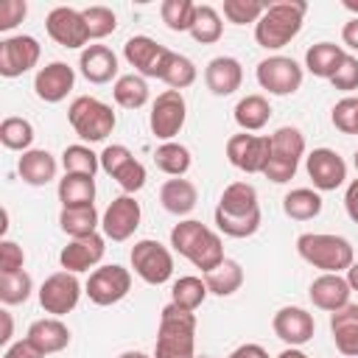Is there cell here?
Masks as SVG:
<instances>
[{"label":"cell","mask_w":358,"mask_h":358,"mask_svg":"<svg viewBox=\"0 0 358 358\" xmlns=\"http://www.w3.org/2000/svg\"><path fill=\"white\" fill-rule=\"evenodd\" d=\"M3 358H45L28 338H22V341H14L6 352H3Z\"/></svg>","instance_id":"cell-52"},{"label":"cell","mask_w":358,"mask_h":358,"mask_svg":"<svg viewBox=\"0 0 358 358\" xmlns=\"http://www.w3.org/2000/svg\"><path fill=\"white\" fill-rule=\"evenodd\" d=\"M84 14V22H87V31H90V39H103L109 36L115 28H117V17L112 8L106 6H90L81 11Z\"/></svg>","instance_id":"cell-45"},{"label":"cell","mask_w":358,"mask_h":358,"mask_svg":"<svg viewBox=\"0 0 358 358\" xmlns=\"http://www.w3.org/2000/svg\"><path fill=\"white\" fill-rule=\"evenodd\" d=\"M78 67L90 84H106L117 76V56L106 45H87L81 50Z\"/></svg>","instance_id":"cell-24"},{"label":"cell","mask_w":358,"mask_h":358,"mask_svg":"<svg viewBox=\"0 0 358 358\" xmlns=\"http://www.w3.org/2000/svg\"><path fill=\"white\" fill-rule=\"evenodd\" d=\"M28 14L25 0H3L0 3V31H11L17 22H22Z\"/></svg>","instance_id":"cell-51"},{"label":"cell","mask_w":358,"mask_h":358,"mask_svg":"<svg viewBox=\"0 0 358 358\" xmlns=\"http://www.w3.org/2000/svg\"><path fill=\"white\" fill-rule=\"evenodd\" d=\"M352 165H355V171H358V151H355V157H352Z\"/></svg>","instance_id":"cell-61"},{"label":"cell","mask_w":358,"mask_h":358,"mask_svg":"<svg viewBox=\"0 0 358 358\" xmlns=\"http://www.w3.org/2000/svg\"><path fill=\"white\" fill-rule=\"evenodd\" d=\"M98 157H101V168L123 187L126 196L129 193H137L145 185V168H143V162L134 159V154L126 145H120V143L106 145Z\"/></svg>","instance_id":"cell-10"},{"label":"cell","mask_w":358,"mask_h":358,"mask_svg":"<svg viewBox=\"0 0 358 358\" xmlns=\"http://www.w3.org/2000/svg\"><path fill=\"white\" fill-rule=\"evenodd\" d=\"M330 120H333V126H336L341 134H358V98H352V95L341 98V101L333 106Z\"/></svg>","instance_id":"cell-48"},{"label":"cell","mask_w":358,"mask_h":358,"mask_svg":"<svg viewBox=\"0 0 358 358\" xmlns=\"http://www.w3.org/2000/svg\"><path fill=\"white\" fill-rule=\"evenodd\" d=\"M227 358H268V352H266L260 344H241V347H235Z\"/></svg>","instance_id":"cell-54"},{"label":"cell","mask_w":358,"mask_h":358,"mask_svg":"<svg viewBox=\"0 0 358 358\" xmlns=\"http://www.w3.org/2000/svg\"><path fill=\"white\" fill-rule=\"evenodd\" d=\"M296 252L305 263H310L313 268H322L324 274L347 271L355 263L352 243L330 232H302L296 238Z\"/></svg>","instance_id":"cell-4"},{"label":"cell","mask_w":358,"mask_h":358,"mask_svg":"<svg viewBox=\"0 0 358 358\" xmlns=\"http://www.w3.org/2000/svg\"><path fill=\"white\" fill-rule=\"evenodd\" d=\"M215 213H224V215H255V213H260L257 190L249 182H232V185H227L224 193H221V201H218Z\"/></svg>","instance_id":"cell-28"},{"label":"cell","mask_w":358,"mask_h":358,"mask_svg":"<svg viewBox=\"0 0 358 358\" xmlns=\"http://www.w3.org/2000/svg\"><path fill=\"white\" fill-rule=\"evenodd\" d=\"M271 327H274V336L280 341H285L288 347H302L313 338V330H316V322L313 316L305 310V308H280L271 319Z\"/></svg>","instance_id":"cell-18"},{"label":"cell","mask_w":358,"mask_h":358,"mask_svg":"<svg viewBox=\"0 0 358 358\" xmlns=\"http://www.w3.org/2000/svg\"><path fill=\"white\" fill-rule=\"evenodd\" d=\"M305 168L316 190H336L347 179V162L333 148H313L305 157Z\"/></svg>","instance_id":"cell-17"},{"label":"cell","mask_w":358,"mask_h":358,"mask_svg":"<svg viewBox=\"0 0 358 358\" xmlns=\"http://www.w3.org/2000/svg\"><path fill=\"white\" fill-rule=\"evenodd\" d=\"M56 168H59L56 165V157L50 151H45V148H31L17 162V171H20L22 182H28L34 187H42L50 179H56Z\"/></svg>","instance_id":"cell-27"},{"label":"cell","mask_w":358,"mask_h":358,"mask_svg":"<svg viewBox=\"0 0 358 358\" xmlns=\"http://www.w3.org/2000/svg\"><path fill=\"white\" fill-rule=\"evenodd\" d=\"M103 252H106L103 238L95 232V235H87V238H73V241L62 249L59 263H62L64 271L78 274V271H90L92 266H98L101 257H103Z\"/></svg>","instance_id":"cell-20"},{"label":"cell","mask_w":358,"mask_h":358,"mask_svg":"<svg viewBox=\"0 0 358 358\" xmlns=\"http://www.w3.org/2000/svg\"><path fill=\"white\" fill-rule=\"evenodd\" d=\"M257 84L271 95H294L302 87V67L291 56H268L257 64Z\"/></svg>","instance_id":"cell-11"},{"label":"cell","mask_w":358,"mask_h":358,"mask_svg":"<svg viewBox=\"0 0 358 358\" xmlns=\"http://www.w3.org/2000/svg\"><path fill=\"white\" fill-rule=\"evenodd\" d=\"M310 302L319 308V310H327V313H336L341 310L344 305H350V282L347 277L341 274H319L313 282H310Z\"/></svg>","instance_id":"cell-22"},{"label":"cell","mask_w":358,"mask_h":358,"mask_svg":"<svg viewBox=\"0 0 358 358\" xmlns=\"http://www.w3.org/2000/svg\"><path fill=\"white\" fill-rule=\"evenodd\" d=\"M224 34V22H221V14L213 8V6H196V14H193V25H190V36L201 45H213L218 42Z\"/></svg>","instance_id":"cell-39"},{"label":"cell","mask_w":358,"mask_h":358,"mask_svg":"<svg viewBox=\"0 0 358 358\" xmlns=\"http://www.w3.org/2000/svg\"><path fill=\"white\" fill-rule=\"evenodd\" d=\"M271 117V106L263 95H246L235 103V123L243 129V131H260Z\"/></svg>","instance_id":"cell-36"},{"label":"cell","mask_w":358,"mask_h":358,"mask_svg":"<svg viewBox=\"0 0 358 358\" xmlns=\"http://www.w3.org/2000/svg\"><path fill=\"white\" fill-rule=\"evenodd\" d=\"M159 201H162V207H165L168 213H173V215H187V213L196 207V201H199V190H196V185H193L190 179L176 176V179H168V182L159 187Z\"/></svg>","instance_id":"cell-29"},{"label":"cell","mask_w":358,"mask_h":358,"mask_svg":"<svg viewBox=\"0 0 358 358\" xmlns=\"http://www.w3.org/2000/svg\"><path fill=\"white\" fill-rule=\"evenodd\" d=\"M241 81H243V67L232 56H215L204 67V84L213 95H232L235 90H241Z\"/></svg>","instance_id":"cell-23"},{"label":"cell","mask_w":358,"mask_h":358,"mask_svg":"<svg viewBox=\"0 0 358 358\" xmlns=\"http://www.w3.org/2000/svg\"><path fill=\"white\" fill-rule=\"evenodd\" d=\"M25 338L42 355H53V352H62L70 344V330H67V324L59 316H50V319H36L28 327V336Z\"/></svg>","instance_id":"cell-25"},{"label":"cell","mask_w":358,"mask_h":358,"mask_svg":"<svg viewBox=\"0 0 358 358\" xmlns=\"http://www.w3.org/2000/svg\"><path fill=\"white\" fill-rule=\"evenodd\" d=\"M341 39H344V45H347V48L358 50V17H352V20L341 28Z\"/></svg>","instance_id":"cell-55"},{"label":"cell","mask_w":358,"mask_h":358,"mask_svg":"<svg viewBox=\"0 0 358 358\" xmlns=\"http://www.w3.org/2000/svg\"><path fill=\"white\" fill-rule=\"evenodd\" d=\"M330 84H333L336 90H344V92L358 90V59L347 53V56L341 59V64L336 67V73L330 76Z\"/></svg>","instance_id":"cell-49"},{"label":"cell","mask_w":358,"mask_h":358,"mask_svg":"<svg viewBox=\"0 0 358 358\" xmlns=\"http://www.w3.org/2000/svg\"><path fill=\"white\" fill-rule=\"evenodd\" d=\"M31 291H34V282L25 268L0 274V302L3 305H22L31 296Z\"/></svg>","instance_id":"cell-43"},{"label":"cell","mask_w":358,"mask_h":358,"mask_svg":"<svg viewBox=\"0 0 358 358\" xmlns=\"http://www.w3.org/2000/svg\"><path fill=\"white\" fill-rule=\"evenodd\" d=\"M302 154H305V134L296 126H280L271 134V157L263 176L277 185H285L288 179H294Z\"/></svg>","instance_id":"cell-6"},{"label":"cell","mask_w":358,"mask_h":358,"mask_svg":"<svg viewBox=\"0 0 358 358\" xmlns=\"http://www.w3.org/2000/svg\"><path fill=\"white\" fill-rule=\"evenodd\" d=\"M185 117H187V103H185L182 92H179V90H165V92H159L157 101L151 103V117H148V123H151L154 137L171 143V140L182 131Z\"/></svg>","instance_id":"cell-9"},{"label":"cell","mask_w":358,"mask_h":358,"mask_svg":"<svg viewBox=\"0 0 358 358\" xmlns=\"http://www.w3.org/2000/svg\"><path fill=\"white\" fill-rule=\"evenodd\" d=\"M39 42L34 36H6L0 42V76L6 78H17L22 73H28L31 67H36L39 62Z\"/></svg>","instance_id":"cell-16"},{"label":"cell","mask_w":358,"mask_h":358,"mask_svg":"<svg viewBox=\"0 0 358 358\" xmlns=\"http://www.w3.org/2000/svg\"><path fill=\"white\" fill-rule=\"evenodd\" d=\"M67 120L73 126V131L87 140V143H101L112 134L115 129V112L109 103L92 98V95H81L70 103L67 109Z\"/></svg>","instance_id":"cell-5"},{"label":"cell","mask_w":358,"mask_h":358,"mask_svg":"<svg viewBox=\"0 0 358 358\" xmlns=\"http://www.w3.org/2000/svg\"><path fill=\"white\" fill-rule=\"evenodd\" d=\"M308 3L302 0H280V3H268L263 17L255 22V39L260 48L266 50H277L282 45H288L299 31H302V20H305Z\"/></svg>","instance_id":"cell-2"},{"label":"cell","mask_w":358,"mask_h":358,"mask_svg":"<svg viewBox=\"0 0 358 358\" xmlns=\"http://www.w3.org/2000/svg\"><path fill=\"white\" fill-rule=\"evenodd\" d=\"M344 210L350 215L352 224H358V179H352L347 185V193H344Z\"/></svg>","instance_id":"cell-53"},{"label":"cell","mask_w":358,"mask_h":358,"mask_svg":"<svg viewBox=\"0 0 358 358\" xmlns=\"http://www.w3.org/2000/svg\"><path fill=\"white\" fill-rule=\"evenodd\" d=\"M25 263V252L14 241H0V274L20 271Z\"/></svg>","instance_id":"cell-50"},{"label":"cell","mask_w":358,"mask_h":358,"mask_svg":"<svg viewBox=\"0 0 358 358\" xmlns=\"http://www.w3.org/2000/svg\"><path fill=\"white\" fill-rule=\"evenodd\" d=\"M215 227L229 238H249L260 229V213L255 215H224L215 213Z\"/></svg>","instance_id":"cell-46"},{"label":"cell","mask_w":358,"mask_h":358,"mask_svg":"<svg viewBox=\"0 0 358 358\" xmlns=\"http://www.w3.org/2000/svg\"><path fill=\"white\" fill-rule=\"evenodd\" d=\"M48 36L62 48H84L90 42V31L84 22V14L70 6H56L45 20Z\"/></svg>","instance_id":"cell-14"},{"label":"cell","mask_w":358,"mask_h":358,"mask_svg":"<svg viewBox=\"0 0 358 358\" xmlns=\"http://www.w3.org/2000/svg\"><path fill=\"white\" fill-rule=\"evenodd\" d=\"M157 78L165 81L171 90H179V92H182L185 87H190V84L196 81V64H193L187 56L168 50V53L162 56V64H159Z\"/></svg>","instance_id":"cell-32"},{"label":"cell","mask_w":358,"mask_h":358,"mask_svg":"<svg viewBox=\"0 0 358 358\" xmlns=\"http://www.w3.org/2000/svg\"><path fill=\"white\" fill-rule=\"evenodd\" d=\"M207 294H210V291H207V285H204V277H193V274L179 277V280L171 285V302H173L176 308H182V310H190V313L204 302Z\"/></svg>","instance_id":"cell-38"},{"label":"cell","mask_w":358,"mask_h":358,"mask_svg":"<svg viewBox=\"0 0 358 358\" xmlns=\"http://www.w3.org/2000/svg\"><path fill=\"white\" fill-rule=\"evenodd\" d=\"M159 14H162V22L171 28V31H190L193 25V14H196V3L190 0H165L159 6Z\"/></svg>","instance_id":"cell-44"},{"label":"cell","mask_w":358,"mask_h":358,"mask_svg":"<svg viewBox=\"0 0 358 358\" xmlns=\"http://www.w3.org/2000/svg\"><path fill=\"white\" fill-rule=\"evenodd\" d=\"M0 319H3V336H0V341L8 344L11 341V313L8 310H0Z\"/></svg>","instance_id":"cell-56"},{"label":"cell","mask_w":358,"mask_h":358,"mask_svg":"<svg viewBox=\"0 0 358 358\" xmlns=\"http://www.w3.org/2000/svg\"><path fill=\"white\" fill-rule=\"evenodd\" d=\"M344 56L347 53H344L341 45H336V42H316L305 53V67H308V73H313L319 78H330Z\"/></svg>","instance_id":"cell-31"},{"label":"cell","mask_w":358,"mask_h":358,"mask_svg":"<svg viewBox=\"0 0 358 358\" xmlns=\"http://www.w3.org/2000/svg\"><path fill=\"white\" fill-rule=\"evenodd\" d=\"M98 224H101V215H98L95 204H90V207H62V213H59V227L70 238L95 235Z\"/></svg>","instance_id":"cell-33"},{"label":"cell","mask_w":358,"mask_h":358,"mask_svg":"<svg viewBox=\"0 0 358 358\" xmlns=\"http://www.w3.org/2000/svg\"><path fill=\"white\" fill-rule=\"evenodd\" d=\"M330 333L341 355L358 358V305L350 302L341 310L330 313Z\"/></svg>","instance_id":"cell-26"},{"label":"cell","mask_w":358,"mask_h":358,"mask_svg":"<svg viewBox=\"0 0 358 358\" xmlns=\"http://www.w3.org/2000/svg\"><path fill=\"white\" fill-rule=\"evenodd\" d=\"M81 299V282L73 271H56L39 285V305L45 313L64 316L70 313Z\"/></svg>","instance_id":"cell-13"},{"label":"cell","mask_w":358,"mask_h":358,"mask_svg":"<svg viewBox=\"0 0 358 358\" xmlns=\"http://www.w3.org/2000/svg\"><path fill=\"white\" fill-rule=\"evenodd\" d=\"M282 213L294 221H310L322 213V196L310 187H294L282 199Z\"/></svg>","instance_id":"cell-35"},{"label":"cell","mask_w":358,"mask_h":358,"mask_svg":"<svg viewBox=\"0 0 358 358\" xmlns=\"http://www.w3.org/2000/svg\"><path fill=\"white\" fill-rule=\"evenodd\" d=\"M62 168L64 173H84V176H95V171L101 168V157L87 148V145H67L62 151Z\"/></svg>","instance_id":"cell-42"},{"label":"cell","mask_w":358,"mask_h":358,"mask_svg":"<svg viewBox=\"0 0 358 358\" xmlns=\"http://www.w3.org/2000/svg\"><path fill=\"white\" fill-rule=\"evenodd\" d=\"M112 95H115V103L117 106H123V109H140L148 101V84H145L143 76L126 73V76H117L115 78Z\"/></svg>","instance_id":"cell-37"},{"label":"cell","mask_w":358,"mask_h":358,"mask_svg":"<svg viewBox=\"0 0 358 358\" xmlns=\"http://www.w3.org/2000/svg\"><path fill=\"white\" fill-rule=\"evenodd\" d=\"M196 358H210V355H196Z\"/></svg>","instance_id":"cell-62"},{"label":"cell","mask_w":358,"mask_h":358,"mask_svg":"<svg viewBox=\"0 0 358 358\" xmlns=\"http://www.w3.org/2000/svg\"><path fill=\"white\" fill-rule=\"evenodd\" d=\"M204 285L215 296H232L243 285V268H241V263L227 257L224 263H218L213 271L204 274Z\"/></svg>","instance_id":"cell-34"},{"label":"cell","mask_w":358,"mask_h":358,"mask_svg":"<svg viewBox=\"0 0 358 358\" xmlns=\"http://www.w3.org/2000/svg\"><path fill=\"white\" fill-rule=\"evenodd\" d=\"M165 53H168V48H162L157 39L143 36V34L126 39V45H123V56H126V62H129L140 76H145V78H157Z\"/></svg>","instance_id":"cell-21"},{"label":"cell","mask_w":358,"mask_h":358,"mask_svg":"<svg viewBox=\"0 0 358 358\" xmlns=\"http://www.w3.org/2000/svg\"><path fill=\"white\" fill-rule=\"evenodd\" d=\"M277 358H308V355H305L299 347H285V350H282Z\"/></svg>","instance_id":"cell-58"},{"label":"cell","mask_w":358,"mask_h":358,"mask_svg":"<svg viewBox=\"0 0 358 358\" xmlns=\"http://www.w3.org/2000/svg\"><path fill=\"white\" fill-rule=\"evenodd\" d=\"M154 162H157V168L162 171V173H168V176H185L187 173V168H190V151L182 145V143H162L157 151H154Z\"/></svg>","instance_id":"cell-40"},{"label":"cell","mask_w":358,"mask_h":358,"mask_svg":"<svg viewBox=\"0 0 358 358\" xmlns=\"http://www.w3.org/2000/svg\"><path fill=\"white\" fill-rule=\"evenodd\" d=\"M344 8H347V11H352V14L358 17V3H355V0H344Z\"/></svg>","instance_id":"cell-60"},{"label":"cell","mask_w":358,"mask_h":358,"mask_svg":"<svg viewBox=\"0 0 358 358\" xmlns=\"http://www.w3.org/2000/svg\"><path fill=\"white\" fill-rule=\"evenodd\" d=\"M140 201H134L131 196H117L109 201V207L101 215V229L109 241H129L134 235V229L140 227Z\"/></svg>","instance_id":"cell-15"},{"label":"cell","mask_w":358,"mask_h":358,"mask_svg":"<svg viewBox=\"0 0 358 358\" xmlns=\"http://www.w3.org/2000/svg\"><path fill=\"white\" fill-rule=\"evenodd\" d=\"M347 282H350L352 291H358V263H352V266L347 268Z\"/></svg>","instance_id":"cell-57"},{"label":"cell","mask_w":358,"mask_h":358,"mask_svg":"<svg viewBox=\"0 0 358 358\" xmlns=\"http://www.w3.org/2000/svg\"><path fill=\"white\" fill-rule=\"evenodd\" d=\"M117 358H151V355H145V352H137V350H129V352H120Z\"/></svg>","instance_id":"cell-59"},{"label":"cell","mask_w":358,"mask_h":358,"mask_svg":"<svg viewBox=\"0 0 358 358\" xmlns=\"http://www.w3.org/2000/svg\"><path fill=\"white\" fill-rule=\"evenodd\" d=\"M131 268L134 274L148 285H162L173 274V257L171 252L151 238H143L131 246Z\"/></svg>","instance_id":"cell-7"},{"label":"cell","mask_w":358,"mask_h":358,"mask_svg":"<svg viewBox=\"0 0 358 358\" xmlns=\"http://www.w3.org/2000/svg\"><path fill=\"white\" fill-rule=\"evenodd\" d=\"M171 246L187 257L196 268H201V274L213 271L218 263H224V243L218 238V232H213L210 227H204L201 221H179L171 229Z\"/></svg>","instance_id":"cell-1"},{"label":"cell","mask_w":358,"mask_h":358,"mask_svg":"<svg viewBox=\"0 0 358 358\" xmlns=\"http://www.w3.org/2000/svg\"><path fill=\"white\" fill-rule=\"evenodd\" d=\"M76 84V73L70 64L64 62H50L45 64L36 76H34V90H36V98L45 101V103H59L67 98V92L73 90Z\"/></svg>","instance_id":"cell-19"},{"label":"cell","mask_w":358,"mask_h":358,"mask_svg":"<svg viewBox=\"0 0 358 358\" xmlns=\"http://www.w3.org/2000/svg\"><path fill=\"white\" fill-rule=\"evenodd\" d=\"M154 358H196V316L173 302L159 313Z\"/></svg>","instance_id":"cell-3"},{"label":"cell","mask_w":358,"mask_h":358,"mask_svg":"<svg viewBox=\"0 0 358 358\" xmlns=\"http://www.w3.org/2000/svg\"><path fill=\"white\" fill-rule=\"evenodd\" d=\"M129 288H131V274H129V268H123L117 263H109V266L95 268L90 274V280H87V285H84L87 296L95 305H103V308L120 302L129 294Z\"/></svg>","instance_id":"cell-12"},{"label":"cell","mask_w":358,"mask_h":358,"mask_svg":"<svg viewBox=\"0 0 358 358\" xmlns=\"http://www.w3.org/2000/svg\"><path fill=\"white\" fill-rule=\"evenodd\" d=\"M271 157L268 134H232L227 140V159L243 173H263Z\"/></svg>","instance_id":"cell-8"},{"label":"cell","mask_w":358,"mask_h":358,"mask_svg":"<svg viewBox=\"0 0 358 358\" xmlns=\"http://www.w3.org/2000/svg\"><path fill=\"white\" fill-rule=\"evenodd\" d=\"M266 11V3L260 0H224V17L232 25H246V22H257Z\"/></svg>","instance_id":"cell-47"},{"label":"cell","mask_w":358,"mask_h":358,"mask_svg":"<svg viewBox=\"0 0 358 358\" xmlns=\"http://www.w3.org/2000/svg\"><path fill=\"white\" fill-rule=\"evenodd\" d=\"M0 143L11 151H31L34 143V126L25 117H6L0 123Z\"/></svg>","instance_id":"cell-41"},{"label":"cell","mask_w":358,"mask_h":358,"mask_svg":"<svg viewBox=\"0 0 358 358\" xmlns=\"http://www.w3.org/2000/svg\"><path fill=\"white\" fill-rule=\"evenodd\" d=\"M62 207H90L95 201V179L84 173H64L59 179Z\"/></svg>","instance_id":"cell-30"}]
</instances>
